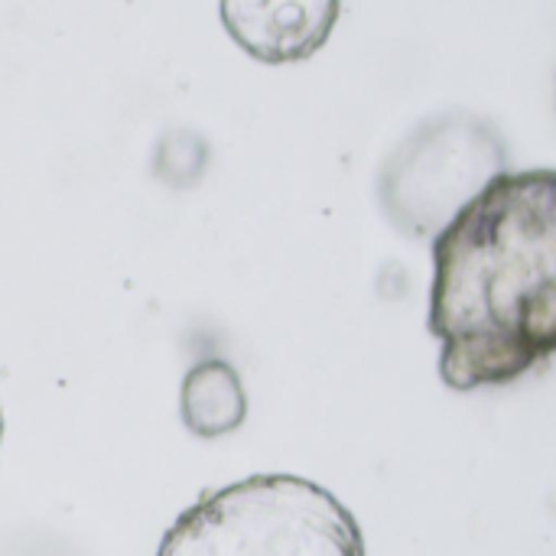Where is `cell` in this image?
<instances>
[{
	"label": "cell",
	"mask_w": 556,
	"mask_h": 556,
	"mask_svg": "<svg viewBox=\"0 0 556 556\" xmlns=\"http://www.w3.org/2000/svg\"><path fill=\"white\" fill-rule=\"evenodd\" d=\"M430 332L453 391L502 388L556 352V176L502 173L437 238Z\"/></svg>",
	"instance_id": "1"
},
{
	"label": "cell",
	"mask_w": 556,
	"mask_h": 556,
	"mask_svg": "<svg viewBox=\"0 0 556 556\" xmlns=\"http://www.w3.org/2000/svg\"><path fill=\"white\" fill-rule=\"evenodd\" d=\"M156 556H365V541L329 489L300 476H251L186 508Z\"/></svg>",
	"instance_id": "2"
},
{
	"label": "cell",
	"mask_w": 556,
	"mask_h": 556,
	"mask_svg": "<svg viewBox=\"0 0 556 556\" xmlns=\"http://www.w3.org/2000/svg\"><path fill=\"white\" fill-rule=\"evenodd\" d=\"M182 424L199 440L235 433L248 417V394L238 371L222 358H205L189 368L182 381Z\"/></svg>",
	"instance_id": "5"
},
{
	"label": "cell",
	"mask_w": 556,
	"mask_h": 556,
	"mask_svg": "<svg viewBox=\"0 0 556 556\" xmlns=\"http://www.w3.org/2000/svg\"><path fill=\"white\" fill-rule=\"evenodd\" d=\"M228 36L264 65L316 55L342 13V0H218Z\"/></svg>",
	"instance_id": "4"
},
{
	"label": "cell",
	"mask_w": 556,
	"mask_h": 556,
	"mask_svg": "<svg viewBox=\"0 0 556 556\" xmlns=\"http://www.w3.org/2000/svg\"><path fill=\"white\" fill-rule=\"evenodd\" d=\"M502 173H508V147L485 117L440 114L388 156L381 205L401 231L433 241Z\"/></svg>",
	"instance_id": "3"
},
{
	"label": "cell",
	"mask_w": 556,
	"mask_h": 556,
	"mask_svg": "<svg viewBox=\"0 0 556 556\" xmlns=\"http://www.w3.org/2000/svg\"><path fill=\"white\" fill-rule=\"evenodd\" d=\"M0 440H3V414H0Z\"/></svg>",
	"instance_id": "6"
}]
</instances>
